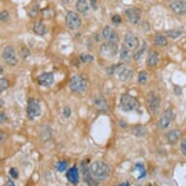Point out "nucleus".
<instances>
[{"label": "nucleus", "instance_id": "obj_1", "mask_svg": "<svg viewBox=\"0 0 186 186\" xmlns=\"http://www.w3.org/2000/svg\"><path fill=\"white\" fill-rule=\"evenodd\" d=\"M91 172L93 176H94L97 180H104V179L108 178L110 175V167L102 161H95L93 162L90 167Z\"/></svg>", "mask_w": 186, "mask_h": 186}, {"label": "nucleus", "instance_id": "obj_2", "mask_svg": "<svg viewBox=\"0 0 186 186\" xmlns=\"http://www.w3.org/2000/svg\"><path fill=\"white\" fill-rule=\"evenodd\" d=\"M69 88L73 93L83 94L88 89V81L82 75H73L69 82Z\"/></svg>", "mask_w": 186, "mask_h": 186}, {"label": "nucleus", "instance_id": "obj_3", "mask_svg": "<svg viewBox=\"0 0 186 186\" xmlns=\"http://www.w3.org/2000/svg\"><path fill=\"white\" fill-rule=\"evenodd\" d=\"M120 106L123 111L125 112H131V111H136L139 109L141 107V103L137 99L128 94H124L121 96L120 99Z\"/></svg>", "mask_w": 186, "mask_h": 186}, {"label": "nucleus", "instance_id": "obj_4", "mask_svg": "<svg viewBox=\"0 0 186 186\" xmlns=\"http://www.w3.org/2000/svg\"><path fill=\"white\" fill-rule=\"evenodd\" d=\"M118 52H119L118 43H114V42L106 41L101 46V48H99V54L105 58H115V56L118 54Z\"/></svg>", "mask_w": 186, "mask_h": 186}, {"label": "nucleus", "instance_id": "obj_5", "mask_svg": "<svg viewBox=\"0 0 186 186\" xmlns=\"http://www.w3.org/2000/svg\"><path fill=\"white\" fill-rule=\"evenodd\" d=\"M41 104L40 102L37 98L30 97L28 101V108H26V112H28V116L30 120H33L36 117L40 116L41 114Z\"/></svg>", "mask_w": 186, "mask_h": 186}, {"label": "nucleus", "instance_id": "obj_6", "mask_svg": "<svg viewBox=\"0 0 186 186\" xmlns=\"http://www.w3.org/2000/svg\"><path fill=\"white\" fill-rule=\"evenodd\" d=\"M2 58L3 61L10 66H15L18 64L19 59L17 56V52L12 46H6L2 51Z\"/></svg>", "mask_w": 186, "mask_h": 186}, {"label": "nucleus", "instance_id": "obj_7", "mask_svg": "<svg viewBox=\"0 0 186 186\" xmlns=\"http://www.w3.org/2000/svg\"><path fill=\"white\" fill-rule=\"evenodd\" d=\"M65 23L70 30H78L82 25V19L77 13L69 11L65 16Z\"/></svg>", "mask_w": 186, "mask_h": 186}, {"label": "nucleus", "instance_id": "obj_8", "mask_svg": "<svg viewBox=\"0 0 186 186\" xmlns=\"http://www.w3.org/2000/svg\"><path fill=\"white\" fill-rule=\"evenodd\" d=\"M114 73H116L119 80L122 82H128V81L132 80V77H134V71H132V69L127 67V66L124 65L123 63L115 66Z\"/></svg>", "mask_w": 186, "mask_h": 186}, {"label": "nucleus", "instance_id": "obj_9", "mask_svg": "<svg viewBox=\"0 0 186 186\" xmlns=\"http://www.w3.org/2000/svg\"><path fill=\"white\" fill-rule=\"evenodd\" d=\"M146 99H147V104L151 113L153 115H157L159 112H160V108H161L160 97H159L154 92H150L147 95Z\"/></svg>", "mask_w": 186, "mask_h": 186}, {"label": "nucleus", "instance_id": "obj_10", "mask_svg": "<svg viewBox=\"0 0 186 186\" xmlns=\"http://www.w3.org/2000/svg\"><path fill=\"white\" fill-rule=\"evenodd\" d=\"M174 120V111L171 108H167L164 112L162 116L160 117L158 121V128L161 130H166L168 129Z\"/></svg>", "mask_w": 186, "mask_h": 186}, {"label": "nucleus", "instance_id": "obj_11", "mask_svg": "<svg viewBox=\"0 0 186 186\" xmlns=\"http://www.w3.org/2000/svg\"><path fill=\"white\" fill-rule=\"evenodd\" d=\"M125 15H126V17H127L128 21L132 24H137L139 22H141V11L138 8H136V7L128 8L125 11Z\"/></svg>", "mask_w": 186, "mask_h": 186}, {"label": "nucleus", "instance_id": "obj_12", "mask_svg": "<svg viewBox=\"0 0 186 186\" xmlns=\"http://www.w3.org/2000/svg\"><path fill=\"white\" fill-rule=\"evenodd\" d=\"M102 34L103 39H105V41L108 42H114V43H118L119 42V35L118 33L111 28L110 25H105L102 31Z\"/></svg>", "mask_w": 186, "mask_h": 186}, {"label": "nucleus", "instance_id": "obj_13", "mask_svg": "<svg viewBox=\"0 0 186 186\" xmlns=\"http://www.w3.org/2000/svg\"><path fill=\"white\" fill-rule=\"evenodd\" d=\"M124 43L130 50H136L139 48V40L136 34L132 32L126 33L124 36Z\"/></svg>", "mask_w": 186, "mask_h": 186}, {"label": "nucleus", "instance_id": "obj_14", "mask_svg": "<svg viewBox=\"0 0 186 186\" xmlns=\"http://www.w3.org/2000/svg\"><path fill=\"white\" fill-rule=\"evenodd\" d=\"M181 135H182L181 130H179V129H174V130H171V131H169V132H166L165 138H166V141H167V142H168L169 144L174 145V144L177 143V141H179V139H180Z\"/></svg>", "mask_w": 186, "mask_h": 186}, {"label": "nucleus", "instance_id": "obj_15", "mask_svg": "<svg viewBox=\"0 0 186 186\" xmlns=\"http://www.w3.org/2000/svg\"><path fill=\"white\" fill-rule=\"evenodd\" d=\"M37 83L42 87H49L54 83V74L52 72H44L37 77Z\"/></svg>", "mask_w": 186, "mask_h": 186}, {"label": "nucleus", "instance_id": "obj_16", "mask_svg": "<svg viewBox=\"0 0 186 186\" xmlns=\"http://www.w3.org/2000/svg\"><path fill=\"white\" fill-rule=\"evenodd\" d=\"M81 168H82V174H83V177H84L85 182L87 183L89 186H97V183L95 179L93 178V176H92L93 175L91 172V170L88 168L87 164H86L85 162H82Z\"/></svg>", "mask_w": 186, "mask_h": 186}, {"label": "nucleus", "instance_id": "obj_17", "mask_svg": "<svg viewBox=\"0 0 186 186\" xmlns=\"http://www.w3.org/2000/svg\"><path fill=\"white\" fill-rule=\"evenodd\" d=\"M171 10L177 16L186 14V1L183 0H176L170 5Z\"/></svg>", "mask_w": 186, "mask_h": 186}, {"label": "nucleus", "instance_id": "obj_18", "mask_svg": "<svg viewBox=\"0 0 186 186\" xmlns=\"http://www.w3.org/2000/svg\"><path fill=\"white\" fill-rule=\"evenodd\" d=\"M94 105L97 111L107 112L109 110V106H108L107 102H106V99L101 95H97L94 97Z\"/></svg>", "mask_w": 186, "mask_h": 186}, {"label": "nucleus", "instance_id": "obj_19", "mask_svg": "<svg viewBox=\"0 0 186 186\" xmlns=\"http://www.w3.org/2000/svg\"><path fill=\"white\" fill-rule=\"evenodd\" d=\"M159 61H160V56H159V53L154 50L151 49L148 53V58H147V65L148 67L153 68L156 67L159 63Z\"/></svg>", "mask_w": 186, "mask_h": 186}, {"label": "nucleus", "instance_id": "obj_20", "mask_svg": "<svg viewBox=\"0 0 186 186\" xmlns=\"http://www.w3.org/2000/svg\"><path fill=\"white\" fill-rule=\"evenodd\" d=\"M66 177H67V180L73 185H77L79 183V172L76 166H73L67 171Z\"/></svg>", "mask_w": 186, "mask_h": 186}, {"label": "nucleus", "instance_id": "obj_21", "mask_svg": "<svg viewBox=\"0 0 186 186\" xmlns=\"http://www.w3.org/2000/svg\"><path fill=\"white\" fill-rule=\"evenodd\" d=\"M131 50L126 45H122L120 51H119V58H120V61L123 63H128L131 59Z\"/></svg>", "mask_w": 186, "mask_h": 186}, {"label": "nucleus", "instance_id": "obj_22", "mask_svg": "<svg viewBox=\"0 0 186 186\" xmlns=\"http://www.w3.org/2000/svg\"><path fill=\"white\" fill-rule=\"evenodd\" d=\"M75 6H76L77 11L82 15H86L90 10V7H89V4H88L87 0H77Z\"/></svg>", "mask_w": 186, "mask_h": 186}, {"label": "nucleus", "instance_id": "obj_23", "mask_svg": "<svg viewBox=\"0 0 186 186\" xmlns=\"http://www.w3.org/2000/svg\"><path fill=\"white\" fill-rule=\"evenodd\" d=\"M33 31H34L37 35H45L47 32V28L41 21H37L34 24H33Z\"/></svg>", "mask_w": 186, "mask_h": 186}, {"label": "nucleus", "instance_id": "obj_24", "mask_svg": "<svg viewBox=\"0 0 186 186\" xmlns=\"http://www.w3.org/2000/svg\"><path fill=\"white\" fill-rule=\"evenodd\" d=\"M154 44L157 46V47H166V46L168 45V38L166 37L164 34L158 33V34L155 35Z\"/></svg>", "mask_w": 186, "mask_h": 186}, {"label": "nucleus", "instance_id": "obj_25", "mask_svg": "<svg viewBox=\"0 0 186 186\" xmlns=\"http://www.w3.org/2000/svg\"><path fill=\"white\" fill-rule=\"evenodd\" d=\"M132 134L136 136L141 137V136H143L147 134V129L141 125H136L132 129Z\"/></svg>", "mask_w": 186, "mask_h": 186}, {"label": "nucleus", "instance_id": "obj_26", "mask_svg": "<svg viewBox=\"0 0 186 186\" xmlns=\"http://www.w3.org/2000/svg\"><path fill=\"white\" fill-rule=\"evenodd\" d=\"M40 136L43 141H49V139L52 137V130L49 126H43L40 131Z\"/></svg>", "mask_w": 186, "mask_h": 186}, {"label": "nucleus", "instance_id": "obj_27", "mask_svg": "<svg viewBox=\"0 0 186 186\" xmlns=\"http://www.w3.org/2000/svg\"><path fill=\"white\" fill-rule=\"evenodd\" d=\"M166 34L171 39H176L182 34V31L179 29H171V30L166 31Z\"/></svg>", "mask_w": 186, "mask_h": 186}, {"label": "nucleus", "instance_id": "obj_28", "mask_svg": "<svg viewBox=\"0 0 186 186\" xmlns=\"http://www.w3.org/2000/svg\"><path fill=\"white\" fill-rule=\"evenodd\" d=\"M145 48H146V43L143 42L142 46L141 48H138V50L135 53L134 55H132V58H134L135 61H138L139 58L142 57V55L144 54V51H145Z\"/></svg>", "mask_w": 186, "mask_h": 186}, {"label": "nucleus", "instance_id": "obj_29", "mask_svg": "<svg viewBox=\"0 0 186 186\" xmlns=\"http://www.w3.org/2000/svg\"><path fill=\"white\" fill-rule=\"evenodd\" d=\"M147 80H148V74H147V72L146 71H144V70H142V71H141L138 73V78H137V81H138V83L139 84H145L146 82H147Z\"/></svg>", "mask_w": 186, "mask_h": 186}, {"label": "nucleus", "instance_id": "obj_30", "mask_svg": "<svg viewBox=\"0 0 186 186\" xmlns=\"http://www.w3.org/2000/svg\"><path fill=\"white\" fill-rule=\"evenodd\" d=\"M9 88V81L6 78L0 79V92H4Z\"/></svg>", "mask_w": 186, "mask_h": 186}, {"label": "nucleus", "instance_id": "obj_31", "mask_svg": "<svg viewBox=\"0 0 186 186\" xmlns=\"http://www.w3.org/2000/svg\"><path fill=\"white\" fill-rule=\"evenodd\" d=\"M80 59L82 63H92L93 61H94V57L91 56V55H88V54H82L80 56Z\"/></svg>", "mask_w": 186, "mask_h": 186}, {"label": "nucleus", "instance_id": "obj_32", "mask_svg": "<svg viewBox=\"0 0 186 186\" xmlns=\"http://www.w3.org/2000/svg\"><path fill=\"white\" fill-rule=\"evenodd\" d=\"M42 15L45 19H51L54 17V11H52V9L48 8L42 11Z\"/></svg>", "mask_w": 186, "mask_h": 186}, {"label": "nucleus", "instance_id": "obj_33", "mask_svg": "<svg viewBox=\"0 0 186 186\" xmlns=\"http://www.w3.org/2000/svg\"><path fill=\"white\" fill-rule=\"evenodd\" d=\"M9 18H10L9 12L6 11V10H3L1 12V14H0V19H1V22L2 23H6L9 19Z\"/></svg>", "mask_w": 186, "mask_h": 186}, {"label": "nucleus", "instance_id": "obj_34", "mask_svg": "<svg viewBox=\"0 0 186 186\" xmlns=\"http://www.w3.org/2000/svg\"><path fill=\"white\" fill-rule=\"evenodd\" d=\"M66 168H67V164H66L65 161H61L57 165V169L58 171H64L66 170Z\"/></svg>", "mask_w": 186, "mask_h": 186}, {"label": "nucleus", "instance_id": "obj_35", "mask_svg": "<svg viewBox=\"0 0 186 186\" xmlns=\"http://www.w3.org/2000/svg\"><path fill=\"white\" fill-rule=\"evenodd\" d=\"M179 147H180V151L183 156L186 157V138L182 139L181 142H180V145H179Z\"/></svg>", "mask_w": 186, "mask_h": 186}, {"label": "nucleus", "instance_id": "obj_36", "mask_svg": "<svg viewBox=\"0 0 186 186\" xmlns=\"http://www.w3.org/2000/svg\"><path fill=\"white\" fill-rule=\"evenodd\" d=\"M63 116L65 118H69L71 116V109H70V107H68V106H65V107L63 108Z\"/></svg>", "mask_w": 186, "mask_h": 186}, {"label": "nucleus", "instance_id": "obj_37", "mask_svg": "<svg viewBox=\"0 0 186 186\" xmlns=\"http://www.w3.org/2000/svg\"><path fill=\"white\" fill-rule=\"evenodd\" d=\"M112 23L113 24H121V22H122V19H121V17L119 16V15H114L113 17H112Z\"/></svg>", "mask_w": 186, "mask_h": 186}, {"label": "nucleus", "instance_id": "obj_38", "mask_svg": "<svg viewBox=\"0 0 186 186\" xmlns=\"http://www.w3.org/2000/svg\"><path fill=\"white\" fill-rule=\"evenodd\" d=\"M10 175H11V176L13 178H17L18 177V171H17V170L15 168H12L10 170Z\"/></svg>", "mask_w": 186, "mask_h": 186}, {"label": "nucleus", "instance_id": "obj_39", "mask_svg": "<svg viewBox=\"0 0 186 186\" xmlns=\"http://www.w3.org/2000/svg\"><path fill=\"white\" fill-rule=\"evenodd\" d=\"M1 117H0V122H1V124L5 123L6 121H7V116H6V114L4 113L3 111H1V115H0Z\"/></svg>", "mask_w": 186, "mask_h": 186}, {"label": "nucleus", "instance_id": "obj_40", "mask_svg": "<svg viewBox=\"0 0 186 186\" xmlns=\"http://www.w3.org/2000/svg\"><path fill=\"white\" fill-rule=\"evenodd\" d=\"M90 3H91V7L93 9H94V10L97 9V0H90Z\"/></svg>", "mask_w": 186, "mask_h": 186}, {"label": "nucleus", "instance_id": "obj_41", "mask_svg": "<svg viewBox=\"0 0 186 186\" xmlns=\"http://www.w3.org/2000/svg\"><path fill=\"white\" fill-rule=\"evenodd\" d=\"M175 95H181V93H182L181 88L178 87V86H175Z\"/></svg>", "mask_w": 186, "mask_h": 186}, {"label": "nucleus", "instance_id": "obj_42", "mask_svg": "<svg viewBox=\"0 0 186 186\" xmlns=\"http://www.w3.org/2000/svg\"><path fill=\"white\" fill-rule=\"evenodd\" d=\"M0 137H1V142H3L4 141H6V135H5V132H3V131H1V132H0Z\"/></svg>", "mask_w": 186, "mask_h": 186}, {"label": "nucleus", "instance_id": "obj_43", "mask_svg": "<svg viewBox=\"0 0 186 186\" xmlns=\"http://www.w3.org/2000/svg\"><path fill=\"white\" fill-rule=\"evenodd\" d=\"M6 186H15L14 182H13L11 179H9V180L7 181V184H6Z\"/></svg>", "mask_w": 186, "mask_h": 186}, {"label": "nucleus", "instance_id": "obj_44", "mask_svg": "<svg viewBox=\"0 0 186 186\" xmlns=\"http://www.w3.org/2000/svg\"><path fill=\"white\" fill-rule=\"evenodd\" d=\"M118 186H130V184H129L128 182H124V183H122V184H120V185H118Z\"/></svg>", "mask_w": 186, "mask_h": 186}, {"label": "nucleus", "instance_id": "obj_45", "mask_svg": "<svg viewBox=\"0 0 186 186\" xmlns=\"http://www.w3.org/2000/svg\"><path fill=\"white\" fill-rule=\"evenodd\" d=\"M62 2H63V3H68L69 0H62Z\"/></svg>", "mask_w": 186, "mask_h": 186}]
</instances>
